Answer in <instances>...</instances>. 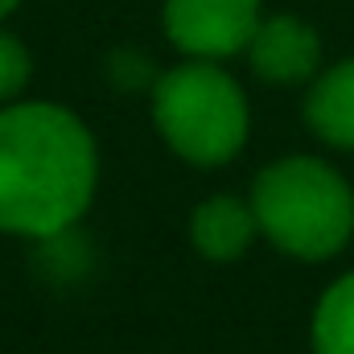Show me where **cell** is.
I'll use <instances>...</instances> for the list:
<instances>
[{
  "label": "cell",
  "instance_id": "obj_1",
  "mask_svg": "<svg viewBox=\"0 0 354 354\" xmlns=\"http://www.w3.org/2000/svg\"><path fill=\"white\" fill-rule=\"evenodd\" d=\"M99 157L87 124L58 103L0 111V231L25 239L66 235L91 206Z\"/></svg>",
  "mask_w": 354,
  "mask_h": 354
},
{
  "label": "cell",
  "instance_id": "obj_2",
  "mask_svg": "<svg viewBox=\"0 0 354 354\" xmlns=\"http://www.w3.org/2000/svg\"><path fill=\"white\" fill-rule=\"evenodd\" d=\"M252 210L268 239L297 260H326L354 235L346 177L317 157H284L252 185Z\"/></svg>",
  "mask_w": 354,
  "mask_h": 354
},
{
  "label": "cell",
  "instance_id": "obj_3",
  "mask_svg": "<svg viewBox=\"0 0 354 354\" xmlns=\"http://www.w3.org/2000/svg\"><path fill=\"white\" fill-rule=\"evenodd\" d=\"M153 120L177 157L223 165L248 140V99L214 62H185L153 83Z\"/></svg>",
  "mask_w": 354,
  "mask_h": 354
},
{
  "label": "cell",
  "instance_id": "obj_4",
  "mask_svg": "<svg viewBox=\"0 0 354 354\" xmlns=\"http://www.w3.org/2000/svg\"><path fill=\"white\" fill-rule=\"evenodd\" d=\"M165 29L194 58H227L248 50L260 29V0H165Z\"/></svg>",
  "mask_w": 354,
  "mask_h": 354
},
{
  "label": "cell",
  "instance_id": "obj_5",
  "mask_svg": "<svg viewBox=\"0 0 354 354\" xmlns=\"http://www.w3.org/2000/svg\"><path fill=\"white\" fill-rule=\"evenodd\" d=\"M248 58H252V71L268 83H301L317 71L322 46H317V33L305 21L268 17L248 41Z\"/></svg>",
  "mask_w": 354,
  "mask_h": 354
},
{
  "label": "cell",
  "instance_id": "obj_6",
  "mask_svg": "<svg viewBox=\"0 0 354 354\" xmlns=\"http://www.w3.org/2000/svg\"><path fill=\"white\" fill-rule=\"evenodd\" d=\"M256 235H260V223H256L252 202L231 198V194L206 198V202L189 214V239H194V248H198L206 260H214V264L239 260V256L252 248Z\"/></svg>",
  "mask_w": 354,
  "mask_h": 354
},
{
  "label": "cell",
  "instance_id": "obj_7",
  "mask_svg": "<svg viewBox=\"0 0 354 354\" xmlns=\"http://www.w3.org/2000/svg\"><path fill=\"white\" fill-rule=\"evenodd\" d=\"M305 115L322 140H330L338 149H354V62L326 71L313 83Z\"/></svg>",
  "mask_w": 354,
  "mask_h": 354
},
{
  "label": "cell",
  "instance_id": "obj_8",
  "mask_svg": "<svg viewBox=\"0 0 354 354\" xmlns=\"http://www.w3.org/2000/svg\"><path fill=\"white\" fill-rule=\"evenodd\" d=\"M313 351L354 354V272L334 280L313 313Z\"/></svg>",
  "mask_w": 354,
  "mask_h": 354
},
{
  "label": "cell",
  "instance_id": "obj_9",
  "mask_svg": "<svg viewBox=\"0 0 354 354\" xmlns=\"http://www.w3.org/2000/svg\"><path fill=\"white\" fill-rule=\"evenodd\" d=\"M29 50L12 37V33H0V103H8L12 95H21V87L29 83Z\"/></svg>",
  "mask_w": 354,
  "mask_h": 354
},
{
  "label": "cell",
  "instance_id": "obj_10",
  "mask_svg": "<svg viewBox=\"0 0 354 354\" xmlns=\"http://www.w3.org/2000/svg\"><path fill=\"white\" fill-rule=\"evenodd\" d=\"M17 4H21V0H0V17H8V12H12Z\"/></svg>",
  "mask_w": 354,
  "mask_h": 354
}]
</instances>
